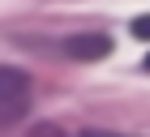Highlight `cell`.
<instances>
[{"instance_id": "5b68a950", "label": "cell", "mask_w": 150, "mask_h": 137, "mask_svg": "<svg viewBox=\"0 0 150 137\" xmlns=\"http://www.w3.org/2000/svg\"><path fill=\"white\" fill-rule=\"evenodd\" d=\"M146 73H150V56H146Z\"/></svg>"}, {"instance_id": "7a4b0ae2", "label": "cell", "mask_w": 150, "mask_h": 137, "mask_svg": "<svg viewBox=\"0 0 150 137\" xmlns=\"http://www.w3.org/2000/svg\"><path fill=\"white\" fill-rule=\"evenodd\" d=\"M64 56H73V60H103V56H112V39L107 34H73V39H64Z\"/></svg>"}, {"instance_id": "3957f363", "label": "cell", "mask_w": 150, "mask_h": 137, "mask_svg": "<svg viewBox=\"0 0 150 137\" xmlns=\"http://www.w3.org/2000/svg\"><path fill=\"white\" fill-rule=\"evenodd\" d=\"M133 34H137V39H146V43H150V13H146V17H137V22H133Z\"/></svg>"}, {"instance_id": "6da1fadb", "label": "cell", "mask_w": 150, "mask_h": 137, "mask_svg": "<svg viewBox=\"0 0 150 137\" xmlns=\"http://www.w3.org/2000/svg\"><path fill=\"white\" fill-rule=\"evenodd\" d=\"M30 112V77L13 64H0V129H13Z\"/></svg>"}, {"instance_id": "277c9868", "label": "cell", "mask_w": 150, "mask_h": 137, "mask_svg": "<svg viewBox=\"0 0 150 137\" xmlns=\"http://www.w3.org/2000/svg\"><path fill=\"white\" fill-rule=\"evenodd\" d=\"M81 137H120V133H107V129H90V133H81Z\"/></svg>"}]
</instances>
